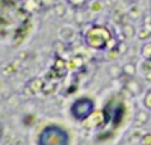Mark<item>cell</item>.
Masks as SVG:
<instances>
[{"label": "cell", "instance_id": "obj_1", "mask_svg": "<svg viewBox=\"0 0 151 145\" xmlns=\"http://www.w3.org/2000/svg\"><path fill=\"white\" fill-rule=\"evenodd\" d=\"M83 42L97 52H104L110 48V42H116L113 38V33L109 27L101 24H89L82 32Z\"/></svg>", "mask_w": 151, "mask_h": 145}, {"label": "cell", "instance_id": "obj_2", "mask_svg": "<svg viewBox=\"0 0 151 145\" xmlns=\"http://www.w3.org/2000/svg\"><path fill=\"white\" fill-rule=\"evenodd\" d=\"M36 145H70V133L62 126L48 124L40 131Z\"/></svg>", "mask_w": 151, "mask_h": 145}, {"label": "cell", "instance_id": "obj_3", "mask_svg": "<svg viewBox=\"0 0 151 145\" xmlns=\"http://www.w3.org/2000/svg\"><path fill=\"white\" fill-rule=\"evenodd\" d=\"M94 112H95V103L89 97H80V98L74 100L71 107H70L71 116L76 121H79V123L86 121L89 116H92Z\"/></svg>", "mask_w": 151, "mask_h": 145}, {"label": "cell", "instance_id": "obj_4", "mask_svg": "<svg viewBox=\"0 0 151 145\" xmlns=\"http://www.w3.org/2000/svg\"><path fill=\"white\" fill-rule=\"evenodd\" d=\"M68 70H70L68 64H67L60 56H56V57H55V64L52 65V68H50V71H48L47 76L55 77V79H64V77L68 74Z\"/></svg>", "mask_w": 151, "mask_h": 145}, {"label": "cell", "instance_id": "obj_5", "mask_svg": "<svg viewBox=\"0 0 151 145\" xmlns=\"http://www.w3.org/2000/svg\"><path fill=\"white\" fill-rule=\"evenodd\" d=\"M124 89L132 97H139L144 94V83L137 80L136 77H125L124 80Z\"/></svg>", "mask_w": 151, "mask_h": 145}, {"label": "cell", "instance_id": "obj_6", "mask_svg": "<svg viewBox=\"0 0 151 145\" xmlns=\"http://www.w3.org/2000/svg\"><path fill=\"white\" fill-rule=\"evenodd\" d=\"M44 86H45V82L42 77H32L24 85V91H26L27 95H36L44 91Z\"/></svg>", "mask_w": 151, "mask_h": 145}, {"label": "cell", "instance_id": "obj_7", "mask_svg": "<svg viewBox=\"0 0 151 145\" xmlns=\"http://www.w3.org/2000/svg\"><path fill=\"white\" fill-rule=\"evenodd\" d=\"M119 29H121V38L124 41L125 39H132L133 36L136 35V27L133 26L132 23H122L119 26Z\"/></svg>", "mask_w": 151, "mask_h": 145}, {"label": "cell", "instance_id": "obj_8", "mask_svg": "<svg viewBox=\"0 0 151 145\" xmlns=\"http://www.w3.org/2000/svg\"><path fill=\"white\" fill-rule=\"evenodd\" d=\"M134 126L136 127H142L145 126L148 121H150V111L148 109H142V111H137L134 115Z\"/></svg>", "mask_w": 151, "mask_h": 145}, {"label": "cell", "instance_id": "obj_9", "mask_svg": "<svg viewBox=\"0 0 151 145\" xmlns=\"http://www.w3.org/2000/svg\"><path fill=\"white\" fill-rule=\"evenodd\" d=\"M74 36H76V32H74V29L70 27V26H64V27L59 30V39L65 41L67 44L74 39Z\"/></svg>", "mask_w": 151, "mask_h": 145}, {"label": "cell", "instance_id": "obj_10", "mask_svg": "<svg viewBox=\"0 0 151 145\" xmlns=\"http://www.w3.org/2000/svg\"><path fill=\"white\" fill-rule=\"evenodd\" d=\"M85 65V57L82 55H74L71 59H70V70L73 71H77V70H82Z\"/></svg>", "mask_w": 151, "mask_h": 145}, {"label": "cell", "instance_id": "obj_11", "mask_svg": "<svg viewBox=\"0 0 151 145\" xmlns=\"http://www.w3.org/2000/svg\"><path fill=\"white\" fill-rule=\"evenodd\" d=\"M107 74L110 79H119V77H124L122 74V67L118 65V64H110L107 67Z\"/></svg>", "mask_w": 151, "mask_h": 145}, {"label": "cell", "instance_id": "obj_12", "mask_svg": "<svg viewBox=\"0 0 151 145\" xmlns=\"http://www.w3.org/2000/svg\"><path fill=\"white\" fill-rule=\"evenodd\" d=\"M53 52H55L56 56H60V57H62V55H65V53L68 52V45H67V42H65V41H62V39L55 41V42H53Z\"/></svg>", "mask_w": 151, "mask_h": 145}, {"label": "cell", "instance_id": "obj_13", "mask_svg": "<svg viewBox=\"0 0 151 145\" xmlns=\"http://www.w3.org/2000/svg\"><path fill=\"white\" fill-rule=\"evenodd\" d=\"M65 2L68 3V6H70L71 9L82 11V9H85L88 5H89L91 0H65Z\"/></svg>", "mask_w": 151, "mask_h": 145}, {"label": "cell", "instance_id": "obj_14", "mask_svg": "<svg viewBox=\"0 0 151 145\" xmlns=\"http://www.w3.org/2000/svg\"><path fill=\"white\" fill-rule=\"evenodd\" d=\"M136 65L133 62H125L122 65V74L124 77H136Z\"/></svg>", "mask_w": 151, "mask_h": 145}, {"label": "cell", "instance_id": "obj_15", "mask_svg": "<svg viewBox=\"0 0 151 145\" xmlns=\"http://www.w3.org/2000/svg\"><path fill=\"white\" fill-rule=\"evenodd\" d=\"M53 12H55V15H56V17L64 18V17H65V14H67V6H65L64 3L58 2V3H55V5H53Z\"/></svg>", "mask_w": 151, "mask_h": 145}, {"label": "cell", "instance_id": "obj_16", "mask_svg": "<svg viewBox=\"0 0 151 145\" xmlns=\"http://www.w3.org/2000/svg\"><path fill=\"white\" fill-rule=\"evenodd\" d=\"M141 55H142L144 59L151 60V41H147V42L142 44V47H141Z\"/></svg>", "mask_w": 151, "mask_h": 145}, {"label": "cell", "instance_id": "obj_17", "mask_svg": "<svg viewBox=\"0 0 151 145\" xmlns=\"http://www.w3.org/2000/svg\"><path fill=\"white\" fill-rule=\"evenodd\" d=\"M142 104H144V107H145V109H148V111L151 112V88L145 92L144 100H142Z\"/></svg>", "mask_w": 151, "mask_h": 145}, {"label": "cell", "instance_id": "obj_18", "mask_svg": "<svg viewBox=\"0 0 151 145\" xmlns=\"http://www.w3.org/2000/svg\"><path fill=\"white\" fill-rule=\"evenodd\" d=\"M56 91H58V83L55 82V83H48V85L45 83V86H44V91H42V92H44L45 95H52V94L56 92Z\"/></svg>", "mask_w": 151, "mask_h": 145}, {"label": "cell", "instance_id": "obj_19", "mask_svg": "<svg viewBox=\"0 0 151 145\" xmlns=\"http://www.w3.org/2000/svg\"><path fill=\"white\" fill-rule=\"evenodd\" d=\"M139 39H148L150 36H151V24H148V26H145L141 32H139Z\"/></svg>", "mask_w": 151, "mask_h": 145}, {"label": "cell", "instance_id": "obj_20", "mask_svg": "<svg viewBox=\"0 0 151 145\" xmlns=\"http://www.w3.org/2000/svg\"><path fill=\"white\" fill-rule=\"evenodd\" d=\"M129 15L133 18V20H136V18H139L141 17V9L137 8V6H133L132 9H130V12H129Z\"/></svg>", "mask_w": 151, "mask_h": 145}, {"label": "cell", "instance_id": "obj_21", "mask_svg": "<svg viewBox=\"0 0 151 145\" xmlns=\"http://www.w3.org/2000/svg\"><path fill=\"white\" fill-rule=\"evenodd\" d=\"M141 145H151V133H144L141 138Z\"/></svg>", "mask_w": 151, "mask_h": 145}, {"label": "cell", "instance_id": "obj_22", "mask_svg": "<svg viewBox=\"0 0 151 145\" xmlns=\"http://www.w3.org/2000/svg\"><path fill=\"white\" fill-rule=\"evenodd\" d=\"M142 135H144L142 131H134V133H132V139H139V141H141Z\"/></svg>", "mask_w": 151, "mask_h": 145}, {"label": "cell", "instance_id": "obj_23", "mask_svg": "<svg viewBox=\"0 0 151 145\" xmlns=\"http://www.w3.org/2000/svg\"><path fill=\"white\" fill-rule=\"evenodd\" d=\"M144 77H145V82H150V83H151V71L145 72V74H144Z\"/></svg>", "mask_w": 151, "mask_h": 145}, {"label": "cell", "instance_id": "obj_24", "mask_svg": "<svg viewBox=\"0 0 151 145\" xmlns=\"http://www.w3.org/2000/svg\"><path fill=\"white\" fill-rule=\"evenodd\" d=\"M3 139V126H2V123H0V141Z\"/></svg>", "mask_w": 151, "mask_h": 145}, {"label": "cell", "instance_id": "obj_25", "mask_svg": "<svg viewBox=\"0 0 151 145\" xmlns=\"http://www.w3.org/2000/svg\"><path fill=\"white\" fill-rule=\"evenodd\" d=\"M129 2H130V3H137L139 0H129Z\"/></svg>", "mask_w": 151, "mask_h": 145}, {"label": "cell", "instance_id": "obj_26", "mask_svg": "<svg viewBox=\"0 0 151 145\" xmlns=\"http://www.w3.org/2000/svg\"><path fill=\"white\" fill-rule=\"evenodd\" d=\"M94 2H95V0H94ZM98 2H101V0H98Z\"/></svg>", "mask_w": 151, "mask_h": 145}]
</instances>
